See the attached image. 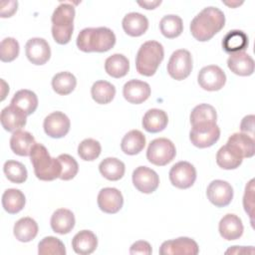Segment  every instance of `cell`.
Returning <instances> with one entry per match:
<instances>
[{"mask_svg":"<svg viewBox=\"0 0 255 255\" xmlns=\"http://www.w3.org/2000/svg\"><path fill=\"white\" fill-rule=\"evenodd\" d=\"M225 25L224 13L216 7H206L201 10L190 23V32L199 42L209 41Z\"/></svg>","mask_w":255,"mask_h":255,"instance_id":"obj_1","label":"cell"},{"mask_svg":"<svg viewBox=\"0 0 255 255\" xmlns=\"http://www.w3.org/2000/svg\"><path fill=\"white\" fill-rule=\"evenodd\" d=\"M115 44L116 35L107 27L85 28L77 37V46L85 53H104L111 50Z\"/></svg>","mask_w":255,"mask_h":255,"instance_id":"obj_2","label":"cell"},{"mask_svg":"<svg viewBox=\"0 0 255 255\" xmlns=\"http://www.w3.org/2000/svg\"><path fill=\"white\" fill-rule=\"evenodd\" d=\"M30 158L35 175L40 180L52 181L60 177L62 172L61 162L58 157H52L43 144L36 142L31 150Z\"/></svg>","mask_w":255,"mask_h":255,"instance_id":"obj_3","label":"cell"},{"mask_svg":"<svg viewBox=\"0 0 255 255\" xmlns=\"http://www.w3.org/2000/svg\"><path fill=\"white\" fill-rule=\"evenodd\" d=\"M75 8L70 3H61L52 15V35L54 40L60 45L70 42L74 31Z\"/></svg>","mask_w":255,"mask_h":255,"instance_id":"obj_4","label":"cell"},{"mask_svg":"<svg viewBox=\"0 0 255 255\" xmlns=\"http://www.w3.org/2000/svg\"><path fill=\"white\" fill-rule=\"evenodd\" d=\"M163 58L164 50L162 45L157 41H146L137 51L135 57L136 71L142 76L151 77L155 74Z\"/></svg>","mask_w":255,"mask_h":255,"instance_id":"obj_5","label":"cell"},{"mask_svg":"<svg viewBox=\"0 0 255 255\" xmlns=\"http://www.w3.org/2000/svg\"><path fill=\"white\" fill-rule=\"evenodd\" d=\"M176 154L175 145L165 137L155 138L150 141L146 150L147 160L157 166H163L172 161Z\"/></svg>","mask_w":255,"mask_h":255,"instance_id":"obj_6","label":"cell"},{"mask_svg":"<svg viewBox=\"0 0 255 255\" xmlns=\"http://www.w3.org/2000/svg\"><path fill=\"white\" fill-rule=\"evenodd\" d=\"M192 71V57L189 51L179 49L174 51L167 63L168 75L176 80L181 81L186 79Z\"/></svg>","mask_w":255,"mask_h":255,"instance_id":"obj_7","label":"cell"},{"mask_svg":"<svg viewBox=\"0 0 255 255\" xmlns=\"http://www.w3.org/2000/svg\"><path fill=\"white\" fill-rule=\"evenodd\" d=\"M220 137V128L216 124H200L193 126L189 138L191 143L199 148H205L213 145Z\"/></svg>","mask_w":255,"mask_h":255,"instance_id":"obj_8","label":"cell"},{"mask_svg":"<svg viewBox=\"0 0 255 255\" xmlns=\"http://www.w3.org/2000/svg\"><path fill=\"white\" fill-rule=\"evenodd\" d=\"M168 175L173 186L179 189H187L195 182L196 169L188 161H179L170 168Z\"/></svg>","mask_w":255,"mask_h":255,"instance_id":"obj_9","label":"cell"},{"mask_svg":"<svg viewBox=\"0 0 255 255\" xmlns=\"http://www.w3.org/2000/svg\"><path fill=\"white\" fill-rule=\"evenodd\" d=\"M197 81L199 86L205 91H219L226 83V75L220 67L209 65L199 71Z\"/></svg>","mask_w":255,"mask_h":255,"instance_id":"obj_10","label":"cell"},{"mask_svg":"<svg viewBox=\"0 0 255 255\" xmlns=\"http://www.w3.org/2000/svg\"><path fill=\"white\" fill-rule=\"evenodd\" d=\"M198 252L197 243L189 237H178L164 241L159 248L160 255H196Z\"/></svg>","mask_w":255,"mask_h":255,"instance_id":"obj_11","label":"cell"},{"mask_svg":"<svg viewBox=\"0 0 255 255\" xmlns=\"http://www.w3.org/2000/svg\"><path fill=\"white\" fill-rule=\"evenodd\" d=\"M209 201L216 207L227 206L233 198V188L225 180L216 179L209 183L206 189Z\"/></svg>","mask_w":255,"mask_h":255,"instance_id":"obj_12","label":"cell"},{"mask_svg":"<svg viewBox=\"0 0 255 255\" xmlns=\"http://www.w3.org/2000/svg\"><path fill=\"white\" fill-rule=\"evenodd\" d=\"M132 183L138 191L148 194L158 187L159 177L153 169L147 166H138L132 172Z\"/></svg>","mask_w":255,"mask_h":255,"instance_id":"obj_13","label":"cell"},{"mask_svg":"<svg viewBox=\"0 0 255 255\" xmlns=\"http://www.w3.org/2000/svg\"><path fill=\"white\" fill-rule=\"evenodd\" d=\"M43 127L47 135L53 138H61L69 132L71 123L64 113L53 112L45 118Z\"/></svg>","mask_w":255,"mask_h":255,"instance_id":"obj_14","label":"cell"},{"mask_svg":"<svg viewBox=\"0 0 255 255\" xmlns=\"http://www.w3.org/2000/svg\"><path fill=\"white\" fill-rule=\"evenodd\" d=\"M25 53L28 60L34 65H44L51 57V49L43 38H31L25 45Z\"/></svg>","mask_w":255,"mask_h":255,"instance_id":"obj_15","label":"cell"},{"mask_svg":"<svg viewBox=\"0 0 255 255\" xmlns=\"http://www.w3.org/2000/svg\"><path fill=\"white\" fill-rule=\"evenodd\" d=\"M123 204V194L115 187H105L98 194V205L105 213L115 214L122 209Z\"/></svg>","mask_w":255,"mask_h":255,"instance_id":"obj_16","label":"cell"},{"mask_svg":"<svg viewBox=\"0 0 255 255\" xmlns=\"http://www.w3.org/2000/svg\"><path fill=\"white\" fill-rule=\"evenodd\" d=\"M0 121L5 130L14 132L26 125L27 115L20 108L10 105L2 110Z\"/></svg>","mask_w":255,"mask_h":255,"instance_id":"obj_17","label":"cell"},{"mask_svg":"<svg viewBox=\"0 0 255 255\" xmlns=\"http://www.w3.org/2000/svg\"><path fill=\"white\" fill-rule=\"evenodd\" d=\"M124 98L130 104H141L150 96V87L146 82L130 80L123 88Z\"/></svg>","mask_w":255,"mask_h":255,"instance_id":"obj_18","label":"cell"},{"mask_svg":"<svg viewBox=\"0 0 255 255\" xmlns=\"http://www.w3.org/2000/svg\"><path fill=\"white\" fill-rule=\"evenodd\" d=\"M218 229L223 239L231 241L236 240L242 236L244 227L241 219L237 215L228 213L224 215L219 221Z\"/></svg>","mask_w":255,"mask_h":255,"instance_id":"obj_19","label":"cell"},{"mask_svg":"<svg viewBox=\"0 0 255 255\" xmlns=\"http://www.w3.org/2000/svg\"><path fill=\"white\" fill-rule=\"evenodd\" d=\"M227 66L232 73L238 76H250L254 73V60L246 52L231 54L227 60Z\"/></svg>","mask_w":255,"mask_h":255,"instance_id":"obj_20","label":"cell"},{"mask_svg":"<svg viewBox=\"0 0 255 255\" xmlns=\"http://www.w3.org/2000/svg\"><path fill=\"white\" fill-rule=\"evenodd\" d=\"M122 25L126 34L131 37H139L146 32L148 20L140 13L130 12L124 17Z\"/></svg>","mask_w":255,"mask_h":255,"instance_id":"obj_21","label":"cell"},{"mask_svg":"<svg viewBox=\"0 0 255 255\" xmlns=\"http://www.w3.org/2000/svg\"><path fill=\"white\" fill-rule=\"evenodd\" d=\"M36 144L35 138L29 131L16 130L10 138V147L12 151L20 156H28L33 146Z\"/></svg>","mask_w":255,"mask_h":255,"instance_id":"obj_22","label":"cell"},{"mask_svg":"<svg viewBox=\"0 0 255 255\" xmlns=\"http://www.w3.org/2000/svg\"><path fill=\"white\" fill-rule=\"evenodd\" d=\"M76 223L74 213L66 208L57 209L51 217V227L58 234H67L72 231Z\"/></svg>","mask_w":255,"mask_h":255,"instance_id":"obj_23","label":"cell"},{"mask_svg":"<svg viewBox=\"0 0 255 255\" xmlns=\"http://www.w3.org/2000/svg\"><path fill=\"white\" fill-rule=\"evenodd\" d=\"M98 246V238L91 230L78 232L72 240V247L77 254L88 255L93 253Z\"/></svg>","mask_w":255,"mask_h":255,"instance_id":"obj_24","label":"cell"},{"mask_svg":"<svg viewBox=\"0 0 255 255\" xmlns=\"http://www.w3.org/2000/svg\"><path fill=\"white\" fill-rule=\"evenodd\" d=\"M168 123V117L166 113L159 109L148 110L142 118V128L151 133L159 132L163 130Z\"/></svg>","mask_w":255,"mask_h":255,"instance_id":"obj_25","label":"cell"},{"mask_svg":"<svg viewBox=\"0 0 255 255\" xmlns=\"http://www.w3.org/2000/svg\"><path fill=\"white\" fill-rule=\"evenodd\" d=\"M248 37L241 30L229 31L222 40V48L228 54L244 52L248 47Z\"/></svg>","mask_w":255,"mask_h":255,"instance_id":"obj_26","label":"cell"},{"mask_svg":"<svg viewBox=\"0 0 255 255\" xmlns=\"http://www.w3.org/2000/svg\"><path fill=\"white\" fill-rule=\"evenodd\" d=\"M243 157L229 144L221 146L216 154V163L223 169H235L242 163Z\"/></svg>","mask_w":255,"mask_h":255,"instance_id":"obj_27","label":"cell"},{"mask_svg":"<svg viewBox=\"0 0 255 255\" xmlns=\"http://www.w3.org/2000/svg\"><path fill=\"white\" fill-rule=\"evenodd\" d=\"M235 148L242 157H252L255 152L254 138L244 132H235L231 134L226 142Z\"/></svg>","mask_w":255,"mask_h":255,"instance_id":"obj_28","label":"cell"},{"mask_svg":"<svg viewBox=\"0 0 255 255\" xmlns=\"http://www.w3.org/2000/svg\"><path fill=\"white\" fill-rule=\"evenodd\" d=\"M13 233L18 241L30 242L38 234V224L31 217H23L14 224Z\"/></svg>","mask_w":255,"mask_h":255,"instance_id":"obj_29","label":"cell"},{"mask_svg":"<svg viewBox=\"0 0 255 255\" xmlns=\"http://www.w3.org/2000/svg\"><path fill=\"white\" fill-rule=\"evenodd\" d=\"M145 145V136L138 129H131L122 139L121 148L128 155H134L139 153Z\"/></svg>","mask_w":255,"mask_h":255,"instance_id":"obj_30","label":"cell"},{"mask_svg":"<svg viewBox=\"0 0 255 255\" xmlns=\"http://www.w3.org/2000/svg\"><path fill=\"white\" fill-rule=\"evenodd\" d=\"M26 203L24 193L16 188H8L2 195V206L9 214L20 212Z\"/></svg>","mask_w":255,"mask_h":255,"instance_id":"obj_31","label":"cell"},{"mask_svg":"<svg viewBox=\"0 0 255 255\" xmlns=\"http://www.w3.org/2000/svg\"><path fill=\"white\" fill-rule=\"evenodd\" d=\"M105 70L107 74L113 78H123L128 73L129 61L123 54H114L107 58Z\"/></svg>","mask_w":255,"mask_h":255,"instance_id":"obj_32","label":"cell"},{"mask_svg":"<svg viewBox=\"0 0 255 255\" xmlns=\"http://www.w3.org/2000/svg\"><path fill=\"white\" fill-rule=\"evenodd\" d=\"M101 174L111 181L121 179L126 171L125 163L116 157H107L103 159L99 165Z\"/></svg>","mask_w":255,"mask_h":255,"instance_id":"obj_33","label":"cell"},{"mask_svg":"<svg viewBox=\"0 0 255 255\" xmlns=\"http://www.w3.org/2000/svg\"><path fill=\"white\" fill-rule=\"evenodd\" d=\"M11 105L20 108L29 116L33 114L38 107V98L36 94L30 90H20L16 92L11 100Z\"/></svg>","mask_w":255,"mask_h":255,"instance_id":"obj_34","label":"cell"},{"mask_svg":"<svg viewBox=\"0 0 255 255\" xmlns=\"http://www.w3.org/2000/svg\"><path fill=\"white\" fill-rule=\"evenodd\" d=\"M91 95L97 104L106 105L114 100L116 96V88L110 82L97 81L92 86Z\"/></svg>","mask_w":255,"mask_h":255,"instance_id":"obj_35","label":"cell"},{"mask_svg":"<svg viewBox=\"0 0 255 255\" xmlns=\"http://www.w3.org/2000/svg\"><path fill=\"white\" fill-rule=\"evenodd\" d=\"M76 86L77 79L70 72H60L56 74L52 79L53 90L61 96L71 94L75 90Z\"/></svg>","mask_w":255,"mask_h":255,"instance_id":"obj_36","label":"cell"},{"mask_svg":"<svg viewBox=\"0 0 255 255\" xmlns=\"http://www.w3.org/2000/svg\"><path fill=\"white\" fill-rule=\"evenodd\" d=\"M159 29L165 38H176L183 31L182 19L177 15H165L159 22Z\"/></svg>","mask_w":255,"mask_h":255,"instance_id":"obj_37","label":"cell"},{"mask_svg":"<svg viewBox=\"0 0 255 255\" xmlns=\"http://www.w3.org/2000/svg\"><path fill=\"white\" fill-rule=\"evenodd\" d=\"M216 110L208 104H200L196 106L190 114V123L192 127L200 124H216Z\"/></svg>","mask_w":255,"mask_h":255,"instance_id":"obj_38","label":"cell"},{"mask_svg":"<svg viewBox=\"0 0 255 255\" xmlns=\"http://www.w3.org/2000/svg\"><path fill=\"white\" fill-rule=\"evenodd\" d=\"M3 171L8 180L13 183H23L28 176L25 165L16 160H7L3 165Z\"/></svg>","mask_w":255,"mask_h":255,"instance_id":"obj_39","label":"cell"},{"mask_svg":"<svg viewBox=\"0 0 255 255\" xmlns=\"http://www.w3.org/2000/svg\"><path fill=\"white\" fill-rule=\"evenodd\" d=\"M38 253L40 255H65L66 248L60 239L54 236H47L39 242Z\"/></svg>","mask_w":255,"mask_h":255,"instance_id":"obj_40","label":"cell"},{"mask_svg":"<svg viewBox=\"0 0 255 255\" xmlns=\"http://www.w3.org/2000/svg\"><path fill=\"white\" fill-rule=\"evenodd\" d=\"M102 151L101 143L94 138H86L81 141L78 146L79 156L86 161H93L97 159Z\"/></svg>","mask_w":255,"mask_h":255,"instance_id":"obj_41","label":"cell"},{"mask_svg":"<svg viewBox=\"0 0 255 255\" xmlns=\"http://www.w3.org/2000/svg\"><path fill=\"white\" fill-rule=\"evenodd\" d=\"M20 47L17 40L7 37L1 41L0 44V59L2 62L8 63L14 61L19 55Z\"/></svg>","mask_w":255,"mask_h":255,"instance_id":"obj_42","label":"cell"},{"mask_svg":"<svg viewBox=\"0 0 255 255\" xmlns=\"http://www.w3.org/2000/svg\"><path fill=\"white\" fill-rule=\"evenodd\" d=\"M59 161L61 162L62 165V172L59 178L62 180H70L74 178L79 170V165L77 160L71 156L70 154L63 153L58 156Z\"/></svg>","mask_w":255,"mask_h":255,"instance_id":"obj_43","label":"cell"},{"mask_svg":"<svg viewBox=\"0 0 255 255\" xmlns=\"http://www.w3.org/2000/svg\"><path fill=\"white\" fill-rule=\"evenodd\" d=\"M254 179H251L245 187V193L243 197V206L245 211L250 216L251 222L253 218V207H254Z\"/></svg>","mask_w":255,"mask_h":255,"instance_id":"obj_44","label":"cell"},{"mask_svg":"<svg viewBox=\"0 0 255 255\" xmlns=\"http://www.w3.org/2000/svg\"><path fill=\"white\" fill-rule=\"evenodd\" d=\"M152 249L151 246L148 242L143 241V240H139L134 242L130 248H129V253L130 254H145V255H149L151 254Z\"/></svg>","mask_w":255,"mask_h":255,"instance_id":"obj_45","label":"cell"},{"mask_svg":"<svg viewBox=\"0 0 255 255\" xmlns=\"http://www.w3.org/2000/svg\"><path fill=\"white\" fill-rule=\"evenodd\" d=\"M17 1H6L0 3V15L2 18L11 17L17 11Z\"/></svg>","mask_w":255,"mask_h":255,"instance_id":"obj_46","label":"cell"},{"mask_svg":"<svg viewBox=\"0 0 255 255\" xmlns=\"http://www.w3.org/2000/svg\"><path fill=\"white\" fill-rule=\"evenodd\" d=\"M240 129L242 132L249 134L250 136L253 137L254 134V116H246L243 118L241 125H240Z\"/></svg>","mask_w":255,"mask_h":255,"instance_id":"obj_47","label":"cell"},{"mask_svg":"<svg viewBox=\"0 0 255 255\" xmlns=\"http://www.w3.org/2000/svg\"><path fill=\"white\" fill-rule=\"evenodd\" d=\"M161 1H143V2H137L138 5H140L141 7H143L144 9L150 10V9H154L156 8V6L160 5Z\"/></svg>","mask_w":255,"mask_h":255,"instance_id":"obj_48","label":"cell"}]
</instances>
